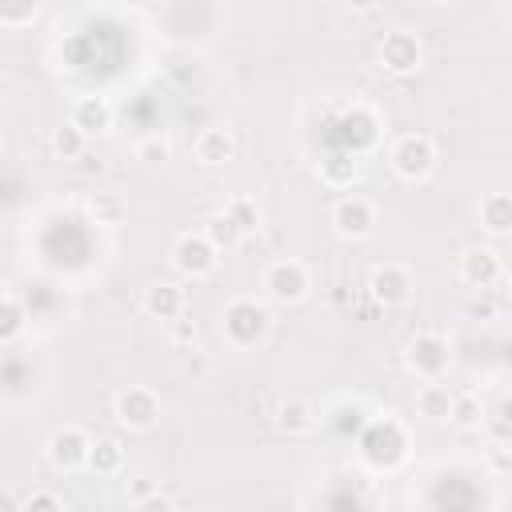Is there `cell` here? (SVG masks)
<instances>
[{
    "mask_svg": "<svg viewBox=\"0 0 512 512\" xmlns=\"http://www.w3.org/2000/svg\"><path fill=\"white\" fill-rule=\"evenodd\" d=\"M220 332L232 348H256L272 332V312L256 296H232L220 312Z\"/></svg>",
    "mask_w": 512,
    "mask_h": 512,
    "instance_id": "cell-1",
    "label": "cell"
},
{
    "mask_svg": "<svg viewBox=\"0 0 512 512\" xmlns=\"http://www.w3.org/2000/svg\"><path fill=\"white\" fill-rule=\"evenodd\" d=\"M360 456L372 468H384V472L396 468V464H404V456H408V428L396 416L368 420V428L360 432Z\"/></svg>",
    "mask_w": 512,
    "mask_h": 512,
    "instance_id": "cell-2",
    "label": "cell"
},
{
    "mask_svg": "<svg viewBox=\"0 0 512 512\" xmlns=\"http://www.w3.org/2000/svg\"><path fill=\"white\" fill-rule=\"evenodd\" d=\"M436 160H440V152H436L432 136H424V132H404L388 148V164L404 184H424L436 172Z\"/></svg>",
    "mask_w": 512,
    "mask_h": 512,
    "instance_id": "cell-3",
    "label": "cell"
},
{
    "mask_svg": "<svg viewBox=\"0 0 512 512\" xmlns=\"http://www.w3.org/2000/svg\"><path fill=\"white\" fill-rule=\"evenodd\" d=\"M404 368L420 380H440L452 368V344L444 332L436 328H420L416 336H408L404 344Z\"/></svg>",
    "mask_w": 512,
    "mask_h": 512,
    "instance_id": "cell-4",
    "label": "cell"
},
{
    "mask_svg": "<svg viewBox=\"0 0 512 512\" xmlns=\"http://www.w3.org/2000/svg\"><path fill=\"white\" fill-rule=\"evenodd\" d=\"M172 268L184 276V280H208L216 268H220V248L208 240V232H180L172 240V252H168Z\"/></svg>",
    "mask_w": 512,
    "mask_h": 512,
    "instance_id": "cell-5",
    "label": "cell"
},
{
    "mask_svg": "<svg viewBox=\"0 0 512 512\" xmlns=\"http://www.w3.org/2000/svg\"><path fill=\"white\" fill-rule=\"evenodd\" d=\"M260 288H264V296L272 300V304H300L304 296H308V288H312V272H308V264L304 260H296V256H280V260H272L268 268H264V276H260Z\"/></svg>",
    "mask_w": 512,
    "mask_h": 512,
    "instance_id": "cell-6",
    "label": "cell"
},
{
    "mask_svg": "<svg viewBox=\"0 0 512 512\" xmlns=\"http://www.w3.org/2000/svg\"><path fill=\"white\" fill-rule=\"evenodd\" d=\"M112 416H116V424L128 428V432H152V428L160 424V396H156L152 388H144V384H132V388H124V392L116 396Z\"/></svg>",
    "mask_w": 512,
    "mask_h": 512,
    "instance_id": "cell-7",
    "label": "cell"
},
{
    "mask_svg": "<svg viewBox=\"0 0 512 512\" xmlns=\"http://www.w3.org/2000/svg\"><path fill=\"white\" fill-rule=\"evenodd\" d=\"M376 56H380V68H384V72H392V76H412V72H420V64H424V44H420L416 32L392 28V32H384Z\"/></svg>",
    "mask_w": 512,
    "mask_h": 512,
    "instance_id": "cell-8",
    "label": "cell"
},
{
    "mask_svg": "<svg viewBox=\"0 0 512 512\" xmlns=\"http://www.w3.org/2000/svg\"><path fill=\"white\" fill-rule=\"evenodd\" d=\"M412 292H416V280H412V272H408L404 264H396V260H384V264H376V268L368 272V296H372L380 308H404V304L412 300Z\"/></svg>",
    "mask_w": 512,
    "mask_h": 512,
    "instance_id": "cell-9",
    "label": "cell"
},
{
    "mask_svg": "<svg viewBox=\"0 0 512 512\" xmlns=\"http://www.w3.org/2000/svg\"><path fill=\"white\" fill-rule=\"evenodd\" d=\"M92 436L80 428V424H64V428H56L52 436H48V464L56 468V472H80V468H88V456H92Z\"/></svg>",
    "mask_w": 512,
    "mask_h": 512,
    "instance_id": "cell-10",
    "label": "cell"
},
{
    "mask_svg": "<svg viewBox=\"0 0 512 512\" xmlns=\"http://www.w3.org/2000/svg\"><path fill=\"white\" fill-rule=\"evenodd\" d=\"M332 228L340 240H364L376 228V204L360 192H348L332 204Z\"/></svg>",
    "mask_w": 512,
    "mask_h": 512,
    "instance_id": "cell-11",
    "label": "cell"
},
{
    "mask_svg": "<svg viewBox=\"0 0 512 512\" xmlns=\"http://www.w3.org/2000/svg\"><path fill=\"white\" fill-rule=\"evenodd\" d=\"M460 280H464L468 288H476V292H484V288L500 284V280H504L500 252H496V248H484V244L468 248V252L460 256Z\"/></svg>",
    "mask_w": 512,
    "mask_h": 512,
    "instance_id": "cell-12",
    "label": "cell"
},
{
    "mask_svg": "<svg viewBox=\"0 0 512 512\" xmlns=\"http://www.w3.org/2000/svg\"><path fill=\"white\" fill-rule=\"evenodd\" d=\"M340 136L348 140V148H352L356 156L368 152V148H376V140H380V116H376V108L352 104V108L340 116Z\"/></svg>",
    "mask_w": 512,
    "mask_h": 512,
    "instance_id": "cell-13",
    "label": "cell"
},
{
    "mask_svg": "<svg viewBox=\"0 0 512 512\" xmlns=\"http://www.w3.org/2000/svg\"><path fill=\"white\" fill-rule=\"evenodd\" d=\"M236 136H232V128H224V124H212V128H204L200 136H196V144H192V156H196V164H204V168H220V164H228V160H236Z\"/></svg>",
    "mask_w": 512,
    "mask_h": 512,
    "instance_id": "cell-14",
    "label": "cell"
},
{
    "mask_svg": "<svg viewBox=\"0 0 512 512\" xmlns=\"http://www.w3.org/2000/svg\"><path fill=\"white\" fill-rule=\"evenodd\" d=\"M68 120H72L76 128H84L88 136H100V132L112 128V100L100 96V92H92V96H76Z\"/></svg>",
    "mask_w": 512,
    "mask_h": 512,
    "instance_id": "cell-15",
    "label": "cell"
},
{
    "mask_svg": "<svg viewBox=\"0 0 512 512\" xmlns=\"http://www.w3.org/2000/svg\"><path fill=\"white\" fill-rule=\"evenodd\" d=\"M272 420H276V428H280L284 436H308V432L316 428L320 412H316V408H312L304 396H284V400L276 404Z\"/></svg>",
    "mask_w": 512,
    "mask_h": 512,
    "instance_id": "cell-16",
    "label": "cell"
},
{
    "mask_svg": "<svg viewBox=\"0 0 512 512\" xmlns=\"http://www.w3.org/2000/svg\"><path fill=\"white\" fill-rule=\"evenodd\" d=\"M144 312L152 316V320H180L184 316V288H176V284H168V280H156V284H148L144 288Z\"/></svg>",
    "mask_w": 512,
    "mask_h": 512,
    "instance_id": "cell-17",
    "label": "cell"
},
{
    "mask_svg": "<svg viewBox=\"0 0 512 512\" xmlns=\"http://www.w3.org/2000/svg\"><path fill=\"white\" fill-rule=\"evenodd\" d=\"M476 216L488 236H512V192H488L480 200Z\"/></svg>",
    "mask_w": 512,
    "mask_h": 512,
    "instance_id": "cell-18",
    "label": "cell"
},
{
    "mask_svg": "<svg viewBox=\"0 0 512 512\" xmlns=\"http://www.w3.org/2000/svg\"><path fill=\"white\" fill-rule=\"evenodd\" d=\"M320 180L328 188H352L360 180V156L356 152H332L328 160H320Z\"/></svg>",
    "mask_w": 512,
    "mask_h": 512,
    "instance_id": "cell-19",
    "label": "cell"
},
{
    "mask_svg": "<svg viewBox=\"0 0 512 512\" xmlns=\"http://www.w3.org/2000/svg\"><path fill=\"white\" fill-rule=\"evenodd\" d=\"M448 412H452V392L440 380H424L416 388V416H424V420H448Z\"/></svg>",
    "mask_w": 512,
    "mask_h": 512,
    "instance_id": "cell-20",
    "label": "cell"
},
{
    "mask_svg": "<svg viewBox=\"0 0 512 512\" xmlns=\"http://www.w3.org/2000/svg\"><path fill=\"white\" fill-rule=\"evenodd\" d=\"M340 436H360L364 428H368V408L360 404V400H336L332 408H328V416H324Z\"/></svg>",
    "mask_w": 512,
    "mask_h": 512,
    "instance_id": "cell-21",
    "label": "cell"
},
{
    "mask_svg": "<svg viewBox=\"0 0 512 512\" xmlns=\"http://www.w3.org/2000/svg\"><path fill=\"white\" fill-rule=\"evenodd\" d=\"M448 424L460 428V432H476V428L484 424V400H480L476 392H452Z\"/></svg>",
    "mask_w": 512,
    "mask_h": 512,
    "instance_id": "cell-22",
    "label": "cell"
},
{
    "mask_svg": "<svg viewBox=\"0 0 512 512\" xmlns=\"http://www.w3.org/2000/svg\"><path fill=\"white\" fill-rule=\"evenodd\" d=\"M120 468H124V448H120V440L100 436V440L92 444L88 472H96V476H120Z\"/></svg>",
    "mask_w": 512,
    "mask_h": 512,
    "instance_id": "cell-23",
    "label": "cell"
},
{
    "mask_svg": "<svg viewBox=\"0 0 512 512\" xmlns=\"http://www.w3.org/2000/svg\"><path fill=\"white\" fill-rule=\"evenodd\" d=\"M48 144H52L56 160H80V156L88 152V132L68 120V124H60V128H52V140H48Z\"/></svg>",
    "mask_w": 512,
    "mask_h": 512,
    "instance_id": "cell-24",
    "label": "cell"
},
{
    "mask_svg": "<svg viewBox=\"0 0 512 512\" xmlns=\"http://www.w3.org/2000/svg\"><path fill=\"white\" fill-rule=\"evenodd\" d=\"M224 212L232 216V224H236L244 236H256V232H260V204H256V196L236 192V196L224 200Z\"/></svg>",
    "mask_w": 512,
    "mask_h": 512,
    "instance_id": "cell-25",
    "label": "cell"
},
{
    "mask_svg": "<svg viewBox=\"0 0 512 512\" xmlns=\"http://www.w3.org/2000/svg\"><path fill=\"white\" fill-rule=\"evenodd\" d=\"M24 324H28V312H24L20 296L16 292H4V300H0V340L12 344L24 332Z\"/></svg>",
    "mask_w": 512,
    "mask_h": 512,
    "instance_id": "cell-26",
    "label": "cell"
},
{
    "mask_svg": "<svg viewBox=\"0 0 512 512\" xmlns=\"http://www.w3.org/2000/svg\"><path fill=\"white\" fill-rule=\"evenodd\" d=\"M204 232H208V240H212L220 252H224V248H236V244L244 240V232L232 224V216H228L224 208H220V212H212V216L204 220Z\"/></svg>",
    "mask_w": 512,
    "mask_h": 512,
    "instance_id": "cell-27",
    "label": "cell"
},
{
    "mask_svg": "<svg viewBox=\"0 0 512 512\" xmlns=\"http://www.w3.org/2000/svg\"><path fill=\"white\" fill-rule=\"evenodd\" d=\"M40 12V0H0V24L4 28H28Z\"/></svg>",
    "mask_w": 512,
    "mask_h": 512,
    "instance_id": "cell-28",
    "label": "cell"
},
{
    "mask_svg": "<svg viewBox=\"0 0 512 512\" xmlns=\"http://www.w3.org/2000/svg\"><path fill=\"white\" fill-rule=\"evenodd\" d=\"M136 160H144V164H164V160H172V136H164V132L144 136V140L136 144Z\"/></svg>",
    "mask_w": 512,
    "mask_h": 512,
    "instance_id": "cell-29",
    "label": "cell"
},
{
    "mask_svg": "<svg viewBox=\"0 0 512 512\" xmlns=\"http://www.w3.org/2000/svg\"><path fill=\"white\" fill-rule=\"evenodd\" d=\"M88 216H92L96 224H120L124 204H120L116 196H108V192H92V196H88Z\"/></svg>",
    "mask_w": 512,
    "mask_h": 512,
    "instance_id": "cell-30",
    "label": "cell"
},
{
    "mask_svg": "<svg viewBox=\"0 0 512 512\" xmlns=\"http://www.w3.org/2000/svg\"><path fill=\"white\" fill-rule=\"evenodd\" d=\"M60 508H64V500L56 492H32L20 500V512H60Z\"/></svg>",
    "mask_w": 512,
    "mask_h": 512,
    "instance_id": "cell-31",
    "label": "cell"
},
{
    "mask_svg": "<svg viewBox=\"0 0 512 512\" xmlns=\"http://www.w3.org/2000/svg\"><path fill=\"white\" fill-rule=\"evenodd\" d=\"M172 340H176V344H192V340H196V324H192V320H184V316H180V320H172Z\"/></svg>",
    "mask_w": 512,
    "mask_h": 512,
    "instance_id": "cell-32",
    "label": "cell"
},
{
    "mask_svg": "<svg viewBox=\"0 0 512 512\" xmlns=\"http://www.w3.org/2000/svg\"><path fill=\"white\" fill-rule=\"evenodd\" d=\"M136 508H140V512H156V508H160V512H168V508H172V500H168V496H140V500H136Z\"/></svg>",
    "mask_w": 512,
    "mask_h": 512,
    "instance_id": "cell-33",
    "label": "cell"
},
{
    "mask_svg": "<svg viewBox=\"0 0 512 512\" xmlns=\"http://www.w3.org/2000/svg\"><path fill=\"white\" fill-rule=\"evenodd\" d=\"M380 0H344V8H352V12H372Z\"/></svg>",
    "mask_w": 512,
    "mask_h": 512,
    "instance_id": "cell-34",
    "label": "cell"
},
{
    "mask_svg": "<svg viewBox=\"0 0 512 512\" xmlns=\"http://www.w3.org/2000/svg\"><path fill=\"white\" fill-rule=\"evenodd\" d=\"M504 296L512 300V272H504Z\"/></svg>",
    "mask_w": 512,
    "mask_h": 512,
    "instance_id": "cell-35",
    "label": "cell"
},
{
    "mask_svg": "<svg viewBox=\"0 0 512 512\" xmlns=\"http://www.w3.org/2000/svg\"><path fill=\"white\" fill-rule=\"evenodd\" d=\"M428 4H436V8H444V4H452V0H428Z\"/></svg>",
    "mask_w": 512,
    "mask_h": 512,
    "instance_id": "cell-36",
    "label": "cell"
}]
</instances>
